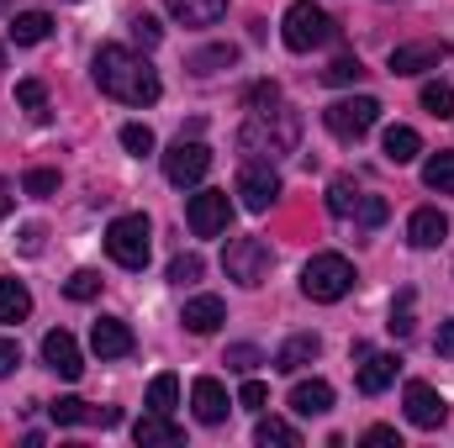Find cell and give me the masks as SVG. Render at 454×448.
Listing matches in <instances>:
<instances>
[{
	"label": "cell",
	"mask_w": 454,
	"mask_h": 448,
	"mask_svg": "<svg viewBox=\"0 0 454 448\" xmlns=\"http://www.w3.org/2000/svg\"><path fill=\"white\" fill-rule=\"evenodd\" d=\"M90 74H96V85H101V96H112L121 106H153L159 101V74L132 53V48H121V42H106V48H96V64H90Z\"/></svg>",
	"instance_id": "obj_1"
},
{
	"label": "cell",
	"mask_w": 454,
	"mask_h": 448,
	"mask_svg": "<svg viewBox=\"0 0 454 448\" xmlns=\"http://www.w3.org/2000/svg\"><path fill=\"white\" fill-rule=\"evenodd\" d=\"M296 143H301V116L291 112V106L248 112L243 132H238V148H243L248 158H264V164H275V158L296 153Z\"/></svg>",
	"instance_id": "obj_2"
},
{
	"label": "cell",
	"mask_w": 454,
	"mask_h": 448,
	"mask_svg": "<svg viewBox=\"0 0 454 448\" xmlns=\"http://www.w3.org/2000/svg\"><path fill=\"white\" fill-rule=\"evenodd\" d=\"M354 290V264L343 253H312L307 269H301V296L317 301V306H333Z\"/></svg>",
	"instance_id": "obj_3"
},
{
	"label": "cell",
	"mask_w": 454,
	"mask_h": 448,
	"mask_svg": "<svg viewBox=\"0 0 454 448\" xmlns=\"http://www.w3.org/2000/svg\"><path fill=\"white\" fill-rule=\"evenodd\" d=\"M333 16L323 11V5H312V0H296L286 16H280V37H286V48L291 53H312V48H323V42H333Z\"/></svg>",
	"instance_id": "obj_4"
},
{
	"label": "cell",
	"mask_w": 454,
	"mask_h": 448,
	"mask_svg": "<svg viewBox=\"0 0 454 448\" xmlns=\"http://www.w3.org/2000/svg\"><path fill=\"white\" fill-rule=\"evenodd\" d=\"M148 248H153V227L143 212H132V217H116L106 227V253H112L121 269H143L148 264Z\"/></svg>",
	"instance_id": "obj_5"
},
{
	"label": "cell",
	"mask_w": 454,
	"mask_h": 448,
	"mask_svg": "<svg viewBox=\"0 0 454 448\" xmlns=\"http://www.w3.org/2000/svg\"><path fill=\"white\" fill-rule=\"evenodd\" d=\"M270 264H275V253H270V243H264V237H232V243H227V253H223L227 280H238L243 290L264 285V280H270Z\"/></svg>",
	"instance_id": "obj_6"
},
{
	"label": "cell",
	"mask_w": 454,
	"mask_h": 448,
	"mask_svg": "<svg viewBox=\"0 0 454 448\" xmlns=\"http://www.w3.org/2000/svg\"><path fill=\"white\" fill-rule=\"evenodd\" d=\"M375 121H380V101H375V96H348V101H333V106L323 112V127H328L339 143H359Z\"/></svg>",
	"instance_id": "obj_7"
},
{
	"label": "cell",
	"mask_w": 454,
	"mask_h": 448,
	"mask_svg": "<svg viewBox=\"0 0 454 448\" xmlns=\"http://www.w3.org/2000/svg\"><path fill=\"white\" fill-rule=\"evenodd\" d=\"M207 169H212V148H207V143L180 137V143L164 148V180H169V185H180V190H185V185H201Z\"/></svg>",
	"instance_id": "obj_8"
},
{
	"label": "cell",
	"mask_w": 454,
	"mask_h": 448,
	"mask_svg": "<svg viewBox=\"0 0 454 448\" xmlns=\"http://www.w3.org/2000/svg\"><path fill=\"white\" fill-rule=\"evenodd\" d=\"M238 196H243L248 212H270V206L280 201V174H275V164L243 158V169H238Z\"/></svg>",
	"instance_id": "obj_9"
},
{
	"label": "cell",
	"mask_w": 454,
	"mask_h": 448,
	"mask_svg": "<svg viewBox=\"0 0 454 448\" xmlns=\"http://www.w3.org/2000/svg\"><path fill=\"white\" fill-rule=\"evenodd\" d=\"M185 222H191L196 237H223L227 222H232V201H227V190H201V196H191Z\"/></svg>",
	"instance_id": "obj_10"
},
{
	"label": "cell",
	"mask_w": 454,
	"mask_h": 448,
	"mask_svg": "<svg viewBox=\"0 0 454 448\" xmlns=\"http://www.w3.org/2000/svg\"><path fill=\"white\" fill-rule=\"evenodd\" d=\"M444 58H450V42L423 37V42H402V48H391L386 69H391V74H428V69H439Z\"/></svg>",
	"instance_id": "obj_11"
},
{
	"label": "cell",
	"mask_w": 454,
	"mask_h": 448,
	"mask_svg": "<svg viewBox=\"0 0 454 448\" xmlns=\"http://www.w3.org/2000/svg\"><path fill=\"white\" fill-rule=\"evenodd\" d=\"M407 422L412 428H423V433H434V428H444V417H450V406H444V396L428 385V380H407Z\"/></svg>",
	"instance_id": "obj_12"
},
{
	"label": "cell",
	"mask_w": 454,
	"mask_h": 448,
	"mask_svg": "<svg viewBox=\"0 0 454 448\" xmlns=\"http://www.w3.org/2000/svg\"><path fill=\"white\" fill-rule=\"evenodd\" d=\"M132 438H137V448H175V444H185V428L169 412H143L132 422Z\"/></svg>",
	"instance_id": "obj_13"
},
{
	"label": "cell",
	"mask_w": 454,
	"mask_h": 448,
	"mask_svg": "<svg viewBox=\"0 0 454 448\" xmlns=\"http://www.w3.org/2000/svg\"><path fill=\"white\" fill-rule=\"evenodd\" d=\"M43 364H48L53 375H64V380H80V375H85V359H80V343H74V337L64 333V328H59V333H48V337H43Z\"/></svg>",
	"instance_id": "obj_14"
},
{
	"label": "cell",
	"mask_w": 454,
	"mask_h": 448,
	"mask_svg": "<svg viewBox=\"0 0 454 448\" xmlns=\"http://www.w3.org/2000/svg\"><path fill=\"white\" fill-rule=\"evenodd\" d=\"M48 417H53L59 428H80V422H101V428H116V422H121V412H116V406H101V412H96V406H85L80 396H59V401L48 406Z\"/></svg>",
	"instance_id": "obj_15"
},
{
	"label": "cell",
	"mask_w": 454,
	"mask_h": 448,
	"mask_svg": "<svg viewBox=\"0 0 454 448\" xmlns=\"http://www.w3.org/2000/svg\"><path fill=\"white\" fill-rule=\"evenodd\" d=\"M191 406H196V422H207V428H217V422H227V390L223 380H212V375H201L196 385H191Z\"/></svg>",
	"instance_id": "obj_16"
},
{
	"label": "cell",
	"mask_w": 454,
	"mask_h": 448,
	"mask_svg": "<svg viewBox=\"0 0 454 448\" xmlns=\"http://www.w3.org/2000/svg\"><path fill=\"white\" fill-rule=\"evenodd\" d=\"M180 322H185V333H196V337L217 333V328L227 322L223 296H191V301H185V312H180Z\"/></svg>",
	"instance_id": "obj_17"
},
{
	"label": "cell",
	"mask_w": 454,
	"mask_h": 448,
	"mask_svg": "<svg viewBox=\"0 0 454 448\" xmlns=\"http://www.w3.org/2000/svg\"><path fill=\"white\" fill-rule=\"evenodd\" d=\"M444 237H450V217H444L439 206H423V212L407 217V243H412V248H439Z\"/></svg>",
	"instance_id": "obj_18"
},
{
	"label": "cell",
	"mask_w": 454,
	"mask_h": 448,
	"mask_svg": "<svg viewBox=\"0 0 454 448\" xmlns=\"http://www.w3.org/2000/svg\"><path fill=\"white\" fill-rule=\"evenodd\" d=\"M317 353H323V337L317 333H296V337H286V343L275 348V369H280V375H296V369H307Z\"/></svg>",
	"instance_id": "obj_19"
},
{
	"label": "cell",
	"mask_w": 454,
	"mask_h": 448,
	"mask_svg": "<svg viewBox=\"0 0 454 448\" xmlns=\"http://www.w3.org/2000/svg\"><path fill=\"white\" fill-rule=\"evenodd\" d=\"M90 348H96L101 359H127V353H132V328L116 322V317H101V322L90 328Z\"/></svg>",
	"instance_id": "obj_20"
},
{
	"label": "cell",
	"mask_w": 454,
	"mask_h": 448,
	"mask_svg": "<svg viewBox=\"0 0 454 448\" xmlns=\"http://www.w3.org/2000/svg\"><path fill=\"white\" fill-rule=\"evenodd\" d=\"M291 412L296 417H328L333 412V385L328 380H301L291 390Z\"/></svg>",
	"instance_id": "obj_21"
},
{
	"label": "cell",
	"mask_w": 454,
	"mask_h": 448,
	"mask_svg": "<svg viewBox=\"0 0 454 448\" xmlns=\"http://www.w3.org/2000/svg\"><path fill=\"white\" fill-rule=\"evenodd\" d=\"M180 27H217L227 16V0H164Z\"/></svg>",
	"instance_id": "obj_22"
},
{
	"label": "cell",
	"mask_w": 454,
	"mask_h": 448,
	"mask_svg": "<svg viewBox=\"0 0 454 448\" xmlns=\"http://www.w3.org/2000/svg\"><path fill=\"white\" fill-rule=\"evenodd\" d=\"M396 369H402L396 353H364V359H359V390H364V396H380V390L396 380Z\"/></svg>",
	"instance_id": "obj_23"
},
{
	"label": "cell",
	"mask_w": 454,
	"mask_h": 448,
	"mask_svg": "<svg viewBox=\"0 0 454 448\" xmlns=\"http://www.w3.org/2000/svg\"><path fill=\"white\" fill-rule=\"evenodd\" d=\"M53 32V21H48V11H16L11 16V42H21V48H32V42H43Z\"/></svg>",
	"instance_id": "obj_24"
},
{
	"label": "cell",
	"mask_w": 454,
	"mask_h": 448,
	"mask_svg": "<svg viewBox=\"0 0 454 448\" xmlns=\"http://www.w3.org/2000/svg\"><path fill=\"white\" fill-rule=\"evenodd\" d=\"M380 148H386V158H391V164H412V158L423 153V137H418L412 127H386Z\"/></svg>",
	"instance_id": "obj_25"
},
{
	"label": "cell",
	"mask_w": 454,
	"mask_h": 448,
	"mask_svg": "<svg viewBox=\"0 0 454 448\" xmlns=\"http://www.w3.org/2000/svg\"><path fill=\"white\" fill-rule=\"evenodd\" d=\"M32 317V290L21 280H0V322H27Z\"/></svg>",
	"instance_id": "obj_26"
},
{
	"label": "cell",
	"mask_w": 454,
	"mask_h": 448,
	"mask_svg": "<svg viewBox=\"0 0 454 448\" xmlns=\"http://www.w3.org/2000/svg\"><path fill=\"white\" fill-rule=\"evenodd\" d=\"M254 444L259 448H301V433L291 422H280V417H259L254 422Z\"/></svg>",
	"instance_id": "obj_27"
},
{
	"label": "cell",
	"mask_w": 454,
	"mask_h": 448,
	"mask_svg": "<svg viewBox=\"0 0 454 448\" xmlns=\"http://www.w3.org/2000/svg\"><path fill=\"white\" fill-rule=\"evenodd\" d=\"M423 185H428V190H439V196H454V148L434 153V158L423 164Z\"/></svg>",
	"instance_id": "obj_28"
},
{
	"label": "cell",
	"mask_w": 454,
	"mask_h": 448,
	"mask_svg": "<svg viewBox=\"0 0 454 448\" xmlns=\"http://www.w3.org/2000/svg\"><path fill=\"white\" fill-rule=\"evenodd\" d=\"M359 201H364V190H359L348 174H339V180L328 185V212H333V217H354V212H359Z\"/></svg>",
	"instance_id": "obj_29"
},
{
	"label": "cell",
	"mask_w": 454,
	"mask_h": 448,
	"mask_svg": "<svg viewBox=\"0 0 454 448\" xmlns=\"http://www.w3.org/2000/svg\"><path fill=\"white\" fill-rule=\"evenodd\" d=\"M232 64H238V48H232V42H217V48L191 53V74H217V69H232Z\"/></svg>",
	"instance_id": "obj_30"
},
{
	"label": "cell",
	"mask_w": 454,
	"mask_h": 448,
	"mask_svg": "<svg viewBox=\"0 0 454 448\" xmlns=\"http://www.w3.org/2000/svg\"><path fill=\"white\" fill-rule=\"evenodd\" d=\"M16 106L32 121H48V90H43V80H21L16 85Z\"/></svg>",
	"instance_id": "obj_31"
},
{
	"label": "cell",
	"mask_w": 454,
	"mask_h": 448,
	"mask_svg": "<svg viewBox=\"0 0 454 448\" xmlns=\"http://www.w3.org/2000/svg\"><path fill=\"white\" fill-rule=\"evenodd\" d=\"M412 312H418V290H402V296H396V306H391V322H386L391 337H412V328H418V317H412Z\"/></svg>",
	"instance_id": "obj_32"
},
{
	"label": "cell",
	"mask_w": 454,
	"mask_h": 448,
	"mask_svg": "<svg viewBox=\"0 0 454 448\" xmlns=\"http://www.w3.org/2000/svg\"><path fill=\"white\" fill-rule=\"evenodd\" d=\"M175 406H180V380L175 375H159L148 385V412H175Z\"/></svg>",
	"instance_id": "obj_33"
},
{
	"label": "cell",
	"mask_w": 454,
	"mask_h": 448,
	"mask_svg": "<svg viewBox=\"0 0 454 448\" xmlns=\"http://www.w3.org/2000/svg\"><path fill=\"white\" fill-rule=\"evenodd\" d=\"M423 112H428V116H439V121H450V116H454V90L444 85V80L423 85Z\"/></svg>",
	"instance_id": "obj_34"
},
{
	"label": "cell",
	"mask_w": 454,
	"mask_h": 448,
	"mask_svg": "<svg viewBox=\"0 0 454 448\" xmlns=\"http://www.w3.org/2000/svg\"><path fill=\"white\" fill-rule=\"evenodd\" d=\"M64 296H69V301H96V296H101V274H96V269H74V274L64 280Z\"/></svg>",
	"instance_id": "obj_35"
},
{
	"label": "cell",
	"mask_w": 454,
	"mask_h": 448,
	"mask_svg": "<svg viewBox=\"0 0 454 448\" xmlns=\"http://www.w3.org/2000/svg\"><path fill=\"white\" fill-rule=\"evenodd\" d=\"M323 80H328V85H359V80H364V64H359L354 53H343V58H333V64L323 69Z\"/></svg>",
	"instance_id": "obj_36"
},
{
	"label": "cell",
	"mask_w": 454,
	"mask_h": 448,
	"mask_svg": "<svg viewBox=\"0 0 454 448\" xmlns=\"http://www.w3.org/2000/svg\"><path fill=\"white\" fill-rule=\"evenodd\" d=\"M21 190H27L32 201H48V196L59 190V169H27V180H21Z\"/></svg>",
	"instance_id": "obj_37"
},
{
	"label": "cell",
	"mask_w": 454,
	"mask_h": 448,
	"mask_svg": "<svg viewBox=\"0 0 454 448\" xmlns=\"http://www.w3.org/2000/svg\"><path fill=\"white\" fill-rule=\"evenodd\" d=\"M243 106H248V112H270V106H280V85H275V80H259V85H248Z\"/></svg>",
	"instance_id": "obj_38"
},
{
	"label": "cell",
	"mask_w": 454,
	"mask_h": 448,
	"mask_svg": "<svg viewBox=\"0 0 454 448\" xmlns=\"http://www.w3.org/2000/svg\"><path fill=\"white\" fill-rule=\"evenodd\" d=\"M201 269H207V264H201V253H180V259L169 264V285H196V280H201Z\"/></svg>",
	"instance_id": "obj_39"
},
{
	"label": "cell",
	"mask_w": 454,
	"mask_h": 448,
	"mask_svg": "<svg viewBox=\"0 0 454 448\" xmlns=\"http://www.w3.org/2000/svg\"><path fill=\"white\" fill-rule=\"evenodd\" d=\"M121 148L143 158V153H153V132H148L143 121H127V127H121Z\"/></svg>",
	"instance_id": "obj_40"
},
{
	"label": "cell",
	"mask_w": 454,
	"mask_h": 448,
	"mask_svg": "<svg viewBox=\"0 0 454 448\" xmlns=\"http://www.w3.org/2000/svg\"><path fill=\"white\" fill-rule=\"evenodd\" d=\"M159 37H164V27L153 16H132V42L137 48H159Z\"/></svg>",
	"instance_id": "obj_41"
},
{
	"label": "cell",
	"mask_w": 454,
	"mask_h": 448,
	"mask_svg": "<svg viewBox=\"0 0 454 448\" xmlns=\"http://www.w3.org/2000/svg\"><path fill=\"white\" fill-rule=\"evenodd\" d=\"M354 217H359V227H380V222H386V217H391V206H386L380 196H364Z\"/></svg>",
	"instance_id": "obj_42"
},
{
	"label": "cell",
	"mask_w": 454,
	"mask_h": 448,
	"mask_svg": "<svg viewBox=\"0 0 454 448\" xmlns=\"http://www.w3.org/2000/svg\"><path fill=\"white\" fill-rule=\"evenodd\" d=\"M254 364H264V353L259 348H248V343H238V348H227V369H254Z\"/></svg>",
	"instance_id": "obj_43"
},
{
	"label": "cell",
	"mask_w": 454,
	"mask_h": 448,
	"mask_svg": "<svg viewBox=\"0 0 454 448\" xmlns=\"http://www.w3.org/2000/svg\"><path fill=\"white\" fill-rule=\"evenodd\" d=\"M264 401H270L264 380H243V390H238V406H248V412H264Z\"/></svg>",
	"instance_id": "obj_44"
},
{
	"label": "cell",
	"mask_w": 454,
	"mask_h": 448,
	"mask_svg": "<svg viewBox=\"0 0 454 448\" xmlns=\"http://www.w3.org/2000/svg\"><path fill=\"white\" fill-rule=\"evenodd\" d=\"M16 369H21V343L16 337H0V380L16 375Z\"/></svg>",
	"instance_id": "obj_45"
},
{
	"label": "cell",
	"mask_w": 454,
	"mask_h": 448,
	"mask_svg": "<svg viewBox=\"0 0 454 448\" xmlns=\"http://www.w3.org/2000/svg\"><path fill=\"white\" fill-rule=\"evenodd\" d=\"M364 444H370V448H402V438H396V428H370V433H364Z\"/></svg>",
	"instance_id": "obj_46"
},
{
	"label": "cell",
	"mask_w": 454,
	"mask_h": 448,
	"mask_svg": "<svg viewBox=\"0 0 454 448\" xmlns=\"http://www.w3.org/2000/svg\"><path fill=\"white\" fill-rule=\"evenodd\" d=\"M43 237H48V232H43L37 222H32V227H21V248H27V253H43Z\"/></svg>",
	"instance_id": "obj_47"
},
{
	"label": "cell",
	"mask_w": 454,
	"mask_h": 448,
	"mask_svg": "<svg viewBox=\"0 0 454 448\" xmlns=\"http://www.w3.org/2000/svg\"><path fill=\"white\" fill-rule=\"evenodd\" d=\"M434 348H439L444 359H454V322H439V337H434Z\"/></svg>",
	"instance_id": "obj_48"
},
{
	"label": "cell",
	"mask_w": 454,
	"mask_h": 448,
	"mask_svg": "<svg viewBox=\"0 0 454 448\" xmlns=\"http://www.w3.org/2000/svg\"><path fill=\"white\" fill-rule=\"evenodd\" d=\"M5 212H11V185L0 180V217H5Z\"/></svg>",
	"instance_id": "obj_49"
},
{
	"label": "cell",
	"mask_w": 454,
	"mask_h": 448,
	"mask_svg": "<svg viewBox=\"0 0 454 448\" xmlns=\"http://www.w3.org/2000/svg\"><path fill=\"white\" fill-rule=\"evenodd\" d=\"M0 69H5V48H0Z\"/></svg>",
	"instance_id": "obj_50"
},
{
	"label": "cell",
	"mask_w": 454,
	"mask_h": 448,
	"mask_svg": "<svg viewBox=\"0 0 454 448\" xmlns=\"http://www.w3.org/2000/svg\"><path fill=\"white\" fill-rule=\"evenodd\" d=\"M5 5H11V0H0V11H5Z\"/></svg>",
	"instance_id": "obj_51"
}]
</instances>
